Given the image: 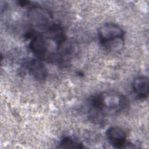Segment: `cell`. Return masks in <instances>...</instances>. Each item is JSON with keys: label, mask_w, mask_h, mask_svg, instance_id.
<instances>
[{"label": "cell", "mask_w": 149, "mask_h": 149, "mask_svg": "<svg viewBox=\"0 0 149 149\" xmlns=\"http://www.w3.org/2000/svg\"><path fill=\"white\" fill-rule=\"evenodd\" d=\"M28 18L32 27L38 33L47 30L54 24L51 13L40 6H31L28 11Z\"/></svg>", "instance_id": "cell-4"}, {"label": "cell", "mask_w": 149, "mask_h": 149, "mask_svg": "<svg viewBox=\"0 0 149 149\" xmlns=\"http://www.w3.org/2000/svg\"><path fill=\"white\" fill-rule=\"evenodd\" d=\"M31 36L29 47L38 59L48 62L62 61L66 40L59 25L54 24L47 30L37 34L34 33Z\"/></svg>", "instance_id": "cell-1"}, {"label": "cell", "mask_w": 149, "mask_h": 149, "mask_svg": "<svg viewBox=\"0 0 149 149\" xmlns=\"http://www.w3.org/2000/svg\"><path fill=\"white\" fill-rule=\"evenodd\" d=\"M125 33L115 23H107L98 31L100 42L109 51L117 52L122 49L124 45Z\"/></svg>", "instance_id": "cell-3"}, {"label": "cell", "mask_w": 149, "mask_h": 149, "mask_svg": "<svg viewBox=\"0 0 149 149\" xmlns=\"http://www.w3.org/2000/svg\"><path fill=\"white\" fill-rule=\"evenodd\" d=\"M59 148H83L84 146L82 143L70 137H64L59 144Z\"/></svg>", "instance_id": "cell-8"}, {"label": "cell", "mask_w": 149, "mask_h": 149, "mask_svg": "<svg viewBox=\"0 0 149 149\" xmlns=\"http://www.w3.org/2000/svg\"><path fill=\"white\" fill-rule=\"evenodd\" d=\"M23 66L31 76L38 80H44L47 77V68L39 59H27L24 61Z\"/></svg>", "instance_id": "cell-6"}, {"label": "cell", "mask_w": 149, "mask_h": 149, "mask_svg": "<svg viewBox=\"0 0 149 149\" xmlns=\"http://www.w3.org/2000/svg\"><path fill=\"white\" fill-rule=\"evenodd\" d=\"M133 88L136 95L140 99L144 100L148 95V79L145 76H140L133 80Z\"/></svg>", "instance_id": "cell-7"}, {"label": "cell", "mask_w": 149, "mask_h": 149, "mask_svg": "<svg viewBox=\"0 0 149 149\" xmlns=\"http://www.w3.org/2000/svg\"><path fill=\"white\" fill-rule=\"evenodd\" d=\"M108 142L115 148H127L129 142L126 141V134L125 130L119 126H111L106 132Z\"/></svg>", "instance_id": "cell-5"}, {"label": "cell", "mask_w": 149, "mask_h": 149, "mask_svg": "<svg viewBox=\"0 0 149 149\" xmlns=\"http://www.w3.org/2000/svg\"><path fill=\"white\" fill-rule=\"evenodd\" d=\"M126 98L116 91H106L94 95L90 100L88 118L96 124H101L107 116L125 109Z\"/></svg>", "instance_id": "cell-2"}]
</instances>
